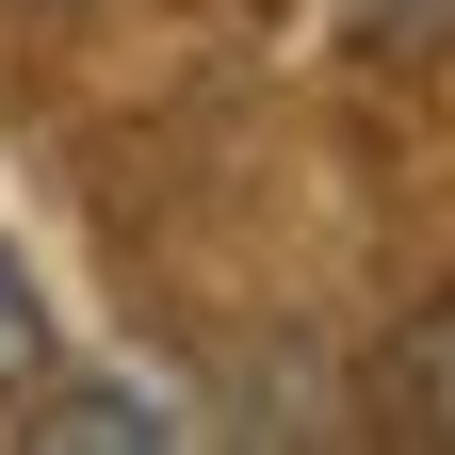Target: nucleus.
I'll use <instances>...</instances> for the list:
<instances>
[{
    "label": "nucleus",
    "mask_w": 455,
    "mask_h": 455,
    "mask_svg": "<svg viewBox=\"0 0 455 455\" xmlns=\"http://www.w3.org/2000/svg\"><path fill=\"white\" fill-rule=\"evenodd\" d=\"M49 374V293H33V260L0 244V390H33Z\"/></svg>",
    "instance_id": "2"
},
{
    "label": "nucleus",
    "mask_w": 455,
    "mask_h": 455,
    "mask_svg": "<svg viewBox=\"0 0 455 455\" xmlns=\"http://www.w3.org/2000/svg\"><path fill=\"white\" fill-rule=\"evenodd\" d=\"M33 439H196V423L163 407V390H66V407H49Z\"/></svg>",
    "instance_id": "1"
},
{
    "label": "nucleus",
    "mask_w": 455,
    "mask_h": 455,
    "mask_svg": "<svg viewBox=\"0 0 455 455\" xmlns=\"http://www.w3.org/2000/svg\"><path fill=\"white\" fill-rule=\"evenodd\" d=\"M358 17H374L390 49H439V33H455V0H358Z\"/></svg>",
    "instance_id": "3"
}]
</instances>
